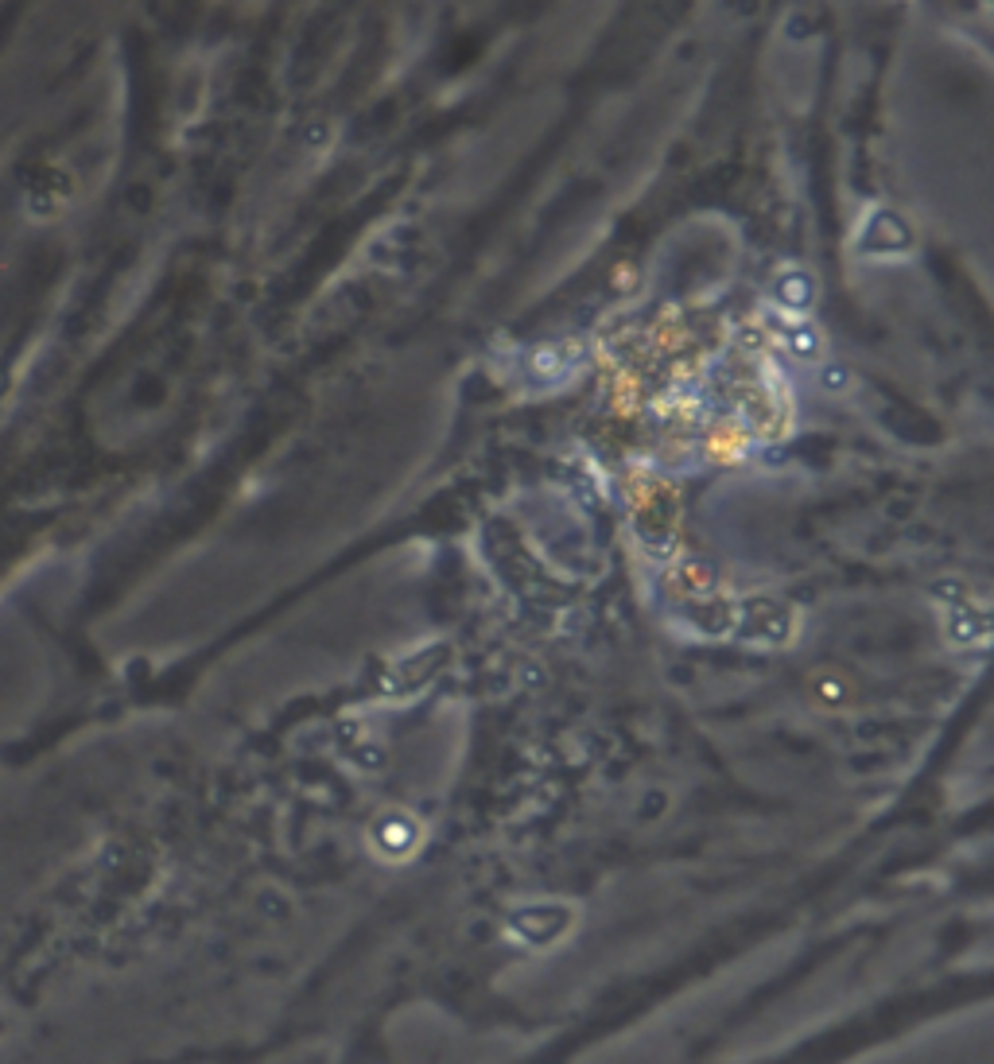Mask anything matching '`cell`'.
Masks as SVG:
<instances>
[{
	"instance_id": "6da1fadb",
	"label": "cell",
	"mask_w": 994,
	"mask_h": 1064,
	"mask_svg": "<svg viewBox=\"0 0 994 1064\" xmlns=\"http://www.w3.org/2000/svg\"><path fill=\"white\" fill-rule=\"evenodd\" d=\"M630 513L641 540L653 552H668L676 540V521H680V498L676 490L657 478V474H630Z\"/></svg>"
},
{
	"instance_id": "7a4b0ae2",
	"label": "cell",
	"mask_w": 994,
	"mask_h": 1064,
	"mask_svg": "<svg viewBox=\"0 0 994 1064\" xmlns=\"http://www.w3.org/2000/svg\"><path fill=\"white\" fill-rule=\"evenodd\" d=\"M746 443H750V432L742 424H723L707 435V459L711 463H738Z\"/></svg>"
},
{
	"instance_id": "3957f363",
	"label": "cell",
	"mask_w": 994,
	"mask_h": 1064,
	"mask_svg": "<svg viewBox=\"0 0 994 1064\" xmlns=\"http://www.w3.org/2000/svg\"><path fill=\"white\" fill-rule=\"evenodd\" d=\"M610 397H614V404H618L622 416H637V408H641V381H637L633 369H618V373H614V381H610Z\"/></svg>"
},
{
	"instance_id": "277c9868",
	"label": "cell",
	"mask_w": 994,
	"mask_h": 1064,
	"mask_svg": "<svg viewBox=\"0 0 994 1064\" xmlns=\"http://www.w3.org/2000/svg\"><path fill=\"white\" fill-rule=\"evenodd\" d=\"M653 342H657L661 350H680V346H688V327H684V319H680L676 311H664L661 319H657V327H653Z\"/></svg>"
},
{
	"instance_id": "5b68a950",
	"label": "cell",
	"mask_w": 994,
	"mask_h": 1064,
	"mask_svg": "<svg viewBox=\"0 0 994 1064\" xmlns=\"http://www.w3.org/2000/svg\"><path fill=\"white\" fill-rule=\"evenodd\" d=\"M614 284L630 292L633 284H637V272H633V265H618V268H614Z\"/></svg>"
}]
</instances>
